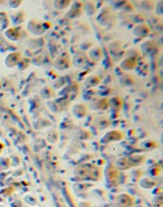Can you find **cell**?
<instances>
[{
	"instance_id": "6da1fadb",
	"label": "cell",
	"mask_w": 163,
	"mask_h": 207,
	"mask_svg": "<svg viewBox=\"0 0 163 207\" xmlns=\"http://www.w3.org/2000/svg\"><path fill=\"white\" fill-rule=\"evenodd\" d=\"M20 60V54L19 52H14L9 55L6 58V65L8 67H14Z\"/></svg>"
},
{
	"instance_id": "7a4b0ae2",
	"label": "cell",
	"mask_w": 163,
	"mask_h": 207,
	"mask_svg": "<svg viewBox=\"0 0 163 207\" xmlns=\"http://www.w3.org/2000/svg\"><path fill=\"white\" fill-rule=\"evenodd\" d=\"M135 65H136L135 59L129 57V58H126L125 60H124V62L121 63V67L124 70H130V69H133L135 68Z\"/></svg>"
},
{
	"instance_id": "3957f363",
	"label": "cell",
	"mask_w": 163,
	"mask_h": 207,
	"mask_svg": "<svg viewBox=\"0 0 163 207\" xmlns=\"http://www.w3.org/2000/svg\"><path fill=\"white\" fill-rule=\"evenodd\" d=\"M67 60H68V59L64 58V57L58 58V59L55 62V66H56V68L58 69H61V70L65 69H68L69 66H70V64H67V63H68Z\"/></svg>"
},
{
	"instance_id": "277c9868",
	"label": "cell",
	"mask_w": 163,
	"mask_h": 207,
	"mask_svg": "<svg viewBox=\"0 0 163 207\" xmlns=\"http://www.w3.org/2000/svg\"><path fill=\"white\" fill-rule=\"evenodd\" d=\"M138 30L140 29V32H136L135 35L136 36H138V37H144V36H147V34L149 33V27L146 26L145 24L143 25H139V26H137L136 27Z\"/></svg>"
},
{
	"instance_id": "5b68a950",
	"label": "cell",
	"mask_w": 163,
	"mask_h": 207,
	"mask_svg": "<svg viewBox=\"0 0 163 207\" xmlns=\"http://www.w3.org/2000/svg\"><path fill=\"white\" fill-rule=\"evenodd\" d=\"M6 36L13 41H17L19 38V32L15 28H11L6 31Z\"/></svg>"
}]
</instances>
